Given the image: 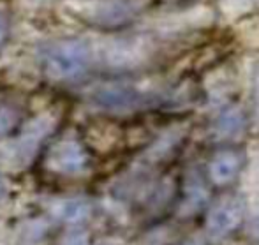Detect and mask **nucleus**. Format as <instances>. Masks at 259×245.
I'll use <instances>...</instances> for the list:
<instances>
[{
	"label": "nucleus",
	"mask_w": 259,
	"mask_h": 245,
	"mask_svg": "<svg viewBox=\"0 0 259 245\" xmlns=\"http://www.w3.org/2000/svg\"><path fill=\"white\" fill-rule=\"evenodd\" d=\"M90 48L79 39H60L42 50L41 64L55 81H74L90 67Z\"/></svg>",
	"instance_id": "f257e3e1"
},
{
	"label": "nucleus",
	"mask_w": 259,
	"mask_h": 245,
	"mask_svg": "<svg viewBox=\"0 0 259 245\" xmlns=\"http://www.w3.org/2000/svg\"><path fill=\"white\" fill-rule=\"evenodd\" d=\"M245 219V201L240 196H222L208 208L205 236L210 242H221L231 236Z\"/></svg>",
	"instance_id": "f03ea898"
},
{
	"label": "nucleus",
	"mask_w": 259,
	"mask_h": 245,
	"mask_svg": "<svg viewBox=\"0 0 259 245\" xmlns=\"http://www.w3.org/2000/svg\"><path fill=\"white\" fill-rule=\"evenodd\" d=\"M245 155L238 148H221L208 160V178L217 187H226L238 178Z\"/></svg>",
	"instance_id": "7ed1b4c3"
},
{
	"label": "nucleus",
	"mask_w": 259,
	"mask_h": 245,
	"mask_svg": "<svg viewBox=\"0 0 259 245\" xmlns=\"http://www.w3.org/2000/svg\"><path fill=\"white\" fill-rule=\"evenodd\" d=\"M89 153L85 147L76 138L64 140L53 148L52 152V168L55 171H60L65 175L83 173L89 168Z\"/></svg>",
	"instance_id": "20e7f679"
},
{
	"label": "nucleus",
	"mask_w": 259,
	"mask_h": 245,
	"mask_svg": "<svg viewBox=\"0 0 259 245\" xmlns=\"http://www.w3.org/2000/svg\"><path fill=\"white\" fill-rule=\"evenodd\" d=\"M97 101L104 106V108L111 109H123V108H133V106L140 104L141 97L136 90L127 89V87H109L99 92Z\"/></svg>",
	"instance_id": "39448f33"
},
{
	"label": "nucleus",
	"mask_w": 259,
	"mask_h": 245,
	"mask_svg": "<svg viewBox=\"0 0 259 245\" xmlns=\"http://www.w3.org/2000/svg\"><path fill=\"white\" fill-rule=\"evenodd\" d=\"M215 129H217L219 136L222 138H233L240 134L243 129L242 109L231 106V108H226L224 111H221L217 116V122H215Z\"/></svg>",
	"instance_id": "423d86ee"
},
{
	"label": "nucleus",
	"mask_w": 259,
	"mask_h": 245,
	"mask_svg": "<svg viewBox=\"0 0 259 245\" xmlns=\"http://www.w3.org/2000/svg\"><path fill=\"white\" fill-rule=\"evenodd\" d=\"M206 199V189L203 185V182L199 178H191V184L187 185L185 191V203L182 205V208L187 212H196L201 203H205Z\"/></svg>",
	"instance_id": "0eeeda50"
},
{
	"label": "nucleus",
	"mask_w": 259,
	"mask_h": 245,
	"mask_svg": "<svg viewBox=\"0 0 259 245\" xmlns=\"http://www.w3.org/2000/svg\"><path fill=\"white\" fill-rule=\"evenodd\" d=\"M58 245H90V238L85 231H71L60 240Z\"/></svg>",
	"instance_id": "6e6552de"
},
{
	"label": "nucleus",
	"mask_w": 259,
	"mask_h": 245,
	"mask_svg": "<svg viewBox=\"0 0 259 245\" xmlns=\"http://www.w3.org/2000/svg\"><path fill=\"white\" fill-rule=\"evenodd\" d=\"M7 34H9V18H7V14L4 13L2 9H0V50L4 48V45H6Z\"/></svg>",
	"instance_id": "1a4fd4ad"
},
{
	"label": "nucleus",
	"mask_w": 259,
	"mask_h": 245,
	"mask_svg": "<svg viewBox=\"0 0 259 245\" xmlns=\"http://www.w3.org/2000/svg\"><path fill=\"white\" fill-rule=\"evenodd\" d=\"M252 97H254V109H256V118H259V69L256 71V74H254Z\"/></svg>",
	"instance_id": "9d476101"
},
{
	"label": "nucleus",
	"mask_w": 259,
	"mask_h": 245,
	"mask_svg": "<svg viewBox=\"0 0 259 245\" xmlns=\"http://www.w3.org/2000/svg\"><path fill=\"white\" fill-rule=\"evenodd\" d=\"M178 245H206V238H203V236H199V235H192V236H189V238L182 240Z\"/></svg>",
	"instance_id": "9b49d317"
},
{
	"label": "nucleus",
	"mask_w": 259,
	"mask_h": 245,
	"mask_svg": "<svg viewBox=\"0 0 259 245\" xmlns=\"http://www.w3.org/2000/svg\"><path fill=\"white\" fill-rule=\"evenodd\" d=\"M4 192V184H2V177H0V196H2Z\"/></svg>",
	"instance_id": "f8f14e48"
}]
</instances>
